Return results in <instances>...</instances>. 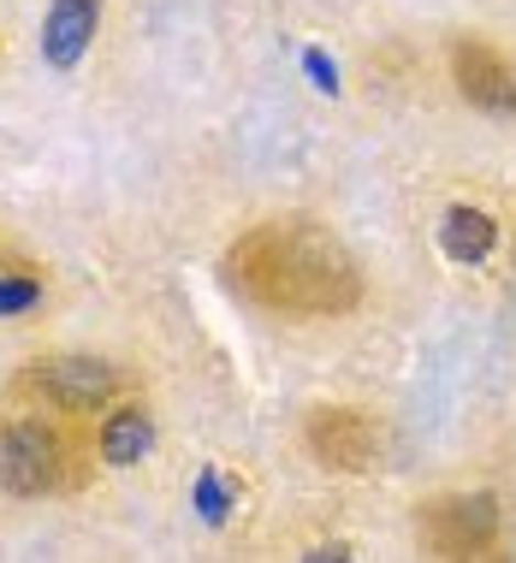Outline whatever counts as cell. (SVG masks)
Masks as SVG:
<instances>
[{"mask_svg": "<svg viewBox=\"0 0 516 563\" xmlns=\"http://www.w3.org/2000/svg\"><path fill=\"white\" fill-rule=\"evenodd\" d=\"M226 273L250 302L297 321H339L362 302L356 255L315 220H262L238 232Z\"/></svg>", "mask_w": 516, "mask_h": 563, "instance_id": "6da1fadb", "label": "cell"}, {"mask_svg": "<svg viewBox=\"0 0 516 563\" xmlns=\"http://www.w3.org/2000/svg\"><path fill=\"white\" fill-rule=\"evenodd\" d=\"M19 386L36 391L42 404H54L59 416H89V409H113L119 404V368L101 356H78V350H54L19 368Z\"/></svg>", "mask_w": 516, "mask_h": 563, "instance_id": "7a4b0ae2", "label": "cell"}, {"mask_svg": "<svg viewBox=\"0 0 516 563\" xmlns=\"http://www.w3.org/2000/svg\"><path fill=\"white\" fill-rule=\"evenodd\" d=\"M498 498L493 493H439L416 510V534L433 558H487L498 545Z\"/></svg>", "mask_w": 516, "mask_h": 563, "instance_id": "3957f363", "label": "cell"}, {"mask_svg": "<svg viewBox=\"0 0 516 563\" xmlns=\"http://www.w3.org/2000/svg\"><path fill=\"white\" fill-rule=\"evenodd\" d=\"M303 445L321 468L332 475H374L381 468V451H386V428L369 416V409H351V404H321L303 416Z\"/></svg>", "mask_w": 516, "mask_h": 563, "instance_id": "277c9868", "label": "cell"}, {"mask_svg": "<svg viewBox=\"0 0 516 563\" xmlns=\"http://www.w3.org/2000/svg\"><path fill=\"white\" fill-rule=\"evenodd\" d=\"M72 475V445L48 421H7L0 433V481L12 498H42Z\"/></svg>", "mask_w": 516, "mask_h": 563, "instance_id": "5b68a950", "label": "cell"}, {"mask_svg": "<svg viewBox=\"0 0 516 563\" xmlns=\"http://www.w3.org/2000/svg\"><path fill=\"white\" fill-rule=\"evenodd\" d=\"M451 78H458L463 101H475V108H487V113L516 108V54L487 42V36H458L451 42Z\"/></svg>", "mask_w": 516, "mask_h": 563, "instance_id": "8992f818", "label": "cell"}, {"mask_svg": "<svg viewBox=\"0 0 516 563\" xmlns=\"http://www.w3.org/2000/svg\"><path fill=\"white\" fill-rule=\"evenodd\" d=\"M149 445H155V433H149L143 409H136V404L119 409L113 404V416L101 421V456H108L113 468H125V463H136V456H149Z\"/></svg>", "mask_w": 516, "mask_h": 563, "instance_id": "52a82bcc", "label": "cell"}, {"mask_svg": "<svg viewBox=\"0 0 516 563\" xmlns=\"http://www.w3.org/2000/svg\"><path fill=\"white\" fill-rule=\"evenodd\" d=\"M96 30V0H59L48 19V54L54 59H78V48Z\"/></svg>", "mask_w": 516, "mask_h": 563, "instance_id": "ba28073f", "label": "cell"}, {"mask_svg": "<svg viewBox=\"0 0 516 563\" xmlns=\"http://www.w3.org/2000/svg\"><path fill=\"white\" fill-rule=\"evenodd\" d=\"M451 238H463L458 243L463 255H481V250H487V238H493V225L475 220V214H451Z\"/></svg>", "mask_w": 516, "mask_h": 563, "instance_id": "9c48e42d", "label": "cell"}]
</instances>
